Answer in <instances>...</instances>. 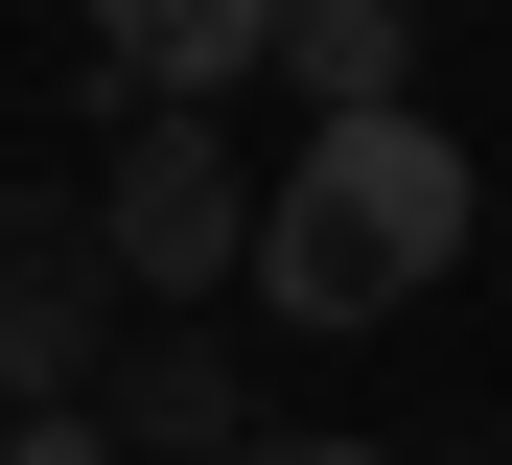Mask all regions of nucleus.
I'll return each mask as SVG.
<instances>
[{
	"label": "nucleus",
	"instance_id": "nucleus-1",
	"mask_svg": "<svg viewBox=\"0 0 512 465\" xmlns=\"http://www.w3.org/2000/svg\"><path fill=\"white\" fill-rule=\"evenodd\" d=\"M443 256H466V140L419 117V93L396 117H326L280 186H256V303L280 326H396Z\"/></svg>",
	"mask_w": 512,
	"mask_h": 465
},
{
	"label": "nucleus",
	"instance_id": "nucleus-2",
	"mask_svg": "<svg viewBox=\"0 0 512 465\" xmlns=\"http://www.w3.org/2000/svg\"><path fill=\"white\" fill-rule=\"evenodd\" d=\"M117 233H94V186H0V419H70L117 372Z\"/></svg>",
	"mask_w": 512,
	"mask_h": 465
},
{
	"label": "nucleus",
	"instance_id": "nucleus-3",
	"mask_svg": "<svg viewBox=\"0 0 512 465\" xmlns=\"http://www.w3.org/2000/svg\"><path fill=\"white\" fill-rule=\"evenodd\" d=\"M94 233H117L140 303H187V279H256V186H233V140H210V117H140V163L94 186Z\"/></svg>",
	"mask_w": 512,
	"mask_h": 465
},
{
	"label": "nucleus",
	"instance_id": "nucleus-4",
	"mask_svg": "<svg viewBox=\"0 0 512 465\" xmlns=\"http://www.w3.org/2000/svg\"><path fill=\"white\" fill-rule=\"evenodd\" d=\"M256 47H280V0H94V70L140 93V117H210Z\"/></svg>",
	"mask_w": 512,
	"mask_h": 465
},
{
	"label": "nucleus",
	"instance_id": "nucleus-5",
	"mask_svg": "<svg viewBox=\"0 0 512 465\" xmlns=\"http://www.w3.org/2000/svg\"><path fill=\"white\" fill-rule=\"evenodd\" d=\"M94 419H117L140 465H233V442H256V396H233V349H117V372H94Z\"/></svg>",
	"mask_w": 512,
	"mask_h": 465
},
{
	"label": "nucleus",
	"instance_id": "nucleus-6",
	"mask_svg": "<svg viewBox=\"0 0 512 465\" xmlns=\"http://www.w3.org/2000/svg\"><path fill=\"white\" fill-rule=\"evenodd\" d=\"M280 70L326 93V117H396L419 93V0H280Z\"/></svg>",
	"mask_w": 512,
	"mask_h": 465
},
{
	"label": "nucleus",
	"instance_id": "nucleus-7",
	"mask_svg": "<svg viewBox=\"0 0 512 465\" xmlns=\"http://www.w3.org/2000/svg\"><path fill=\"white\" fill-rule=\"evenodd\" d=\"M0 465H117V419L70 396V419H0Z\"/></svg>",
	"mask_w": 512,
	"mask_h": 465
},
{
	"label": "nucleus",
	"instance_id": "nucleus-8",
	"mask_svg": "<svg viewBox=\"0 0 512 465\" xmlns=\"http://www.w3.org/2000/svg\"><path fill=\"white\" fill-rule=\"evenodd\" d=\"M233 465H396V442H303V419H256V442H233Z\"/></svg>",
	"mask_w": 512,
	"mask_h": 465
}]
</instances>
